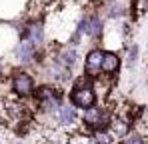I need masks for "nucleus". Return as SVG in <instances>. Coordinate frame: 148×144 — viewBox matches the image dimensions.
<instances>
[{
	"label": "nucleus",
	"mask_w": 148,
	"mask_h": 144,
	"mask_svg": "<svg viewBox=\"0 0 148 144\" xmlns=\"http://www.w3.org/2000/svg\"><path fill=\"white\" fill-rule=\"evenodd\" d=\"M34 76L30 72L22 70V68H16L10 76V90L16 98H30L34 92Z\"/></svg>",
	"instance_id": "nucleus-1"
},
{
	"label": "nucleus",
	"mask_w": 148,
	"mask_h": 144,
	"mask_svg": "<svg viewBox=\"0 0 148 144\" xmlns=\"http://www.w3.org/2000/svg\"><path fill=\"white\" fill-rule=\"evenodd\" d=\"M12 54H14L16 64H18L20 68H24V66H30V64H34V62H36L38 46H36L34 42H30V40H18V42L14 44Z\"/></svg>",
	"instance_id": "nucleus-2"
},
{
	"label": "nucleus",
	"mask_w": 148,
	"mask_h": 144,
	"mask_svg": "<svg viewBox=\"0 0 148 144\" xmlns=\"http://www.w3.org/2000/svg\"><path fill=\"white\" fill-rule=\"evenodd\" d=\"M68 102L72 104L74 108H78V110L88 108V106H92V104L98 102L96 88H94V86H86V88H70Z\"/></svg>",
	"instance_id": "nucleus-3"
},
{
	"label": "nucleus",
	"mask_w": 148,
	"mask_h": 144,
	"mask_svg": "<svg viewBox=\"0 0 148 144\" xmlns=\"http://www.w3.org/2000/svg\"><path fill=\"white\" fill-rule=\"evenodd\" d=\"M104 18L100 16V12H90V14H84V36H88L90 40L98 42L100 36L104 34Z\"/></svg>",
	"instance_id": "nucleus-4"
},
{
	"label": "nucleus",
	"mask_w": 148,
	"mask_h": 144,
	"mask_svg": "<svg viewBox=\"0 0 148 144\" xmlns=\"http://www.w3.org/2000/svg\"><path fill=\"white\" fill-rule=\"evenodd\" d=\"M46 76H48V80L52 84H68L70 80H72V68H68V66H64V64H60L58 60H48V64H46Z\"/></svg>",
	"instance_id": "nucleus-5"
},
{
	"label": "nucleus",
	"mask_w": 148,
	"mask_h": 144,
	"mask_svg": "<svg viewBox=\"0 0 148 144\" xmlns=\"http://www.w3.org/2000/svg\"><path fill=\"white\" fill-rule=\"evenodd\" d=\"M102 56H104V48L102 46L90 48V50L86 52V56H84V70H82V74H86V76H90V78L100 76Z\"/></svg>",
	"instance_id": "nucleus-6"
},
{
	"label": "nucleus",
	"mask_w": 148,
	"mask_h": 144,
	"mask_svg": "<svg viewBox=\"0 0 148 144\" xmlns=\"http://www.w3.org/2000/svg\"><path fill=\"white\" fill-rule=\"evenodd\" d=\"M52 118L56 120L60 126H64V128L74 126V124L78 122V108H74L70 102H64V100H62V102L58 104V108L54 110Z\"/></svg>",
	"instance_id": "nucleus-7"
},
{
	"label": "nucleus",
	"mask_w": 148,
	"mask_h": 144,
	"mask_svg": "<svg viewBox=\"0 0 148 144\" xmlns=\"http://www.w3.org/2000/svg\"><path fill=\"white\" fill-rule=\"evenodd\" d=\"M122 66V58L116 50H104V56H102V64H100V74L104 76H118Z\"/></svg>",
	"instance_id": "nucleus-8"
},
{
	"label": "nucleus",
	"mask_w": 148,
	"mask_h": 144,
	"mask_svg": "<svg viewBox=\"0 0 148 144\" xmlns=\"http://www.w3.org/2000/svg\"><path fill=\"white\" fill-rule=\"evenodd\" d=\"M52 58H54V60H58L60 64L68 66V68H74V66H76V62H78V46L64 44V46H60L56 52H54V56H52Z\"/></svg>",
	"instance_id": "nucleus-9"
},
{
	"label": "nucleus",
	"mask_w": 148,
	"mask_h": 144,
	"mask_svg": "<svg viewBox=\"0 0 148 144\" xmlns=\"http://www.w3.org/2000/svg\"><path fill=\"white\" fill-rule=\"evenodd\" d=\"M128 10L130 8L124 4L122 0H112V2H108L104 6V14H106L108 20H122L124 16L128 14Z\"/></svg>",
	"instance_id": "nucleus-10"
},
{
	"label": "nucleus",
	"mask_w": 148,
	"mask_h": 144,
	"mask_svg": "<svg viewBox=\"0 0 148 144\" xmlns=\"http://www.w3.org/2000/svg\"><path fill=\"white\" fill-rule=\"evenodd\" d=\"M138 60H140V46L136 42H128V46H126V64H128V68L134 70Z\"/></svg>",
	"instance_id": "nucleus-11"
},
{
	"label": "nucleus",
	"mask_w": 148,
	"mask_h": 144,
	"mask_svg": "<svg viewBox=\"0 0 148 144\" xmlns=\"http://www.w3.org/2000/svg\"><path fill=\"white\" fill-rule=\"evenodd\" d=\"M120 144H146V140H144V134H140L138 130L130 128L122 138H120Z\"/></svg>",
	"instance_id": "nucleus-12"
},
{
	"label": "nucleus",
	"mask_w": 148,
	"mask_h": 144,
	"mask_svg": "<svg viewBox=\"0 0 148 144\" xmlns=\"http://www.w3.org/2000/svg\"><path fill=\"white\" fill-rule=\"evenodd\" d=\"M68 144H90V132H72L68 136Z\"/></svg>",
	"instance_id": "nucleus-13"
},
{
	"label": "nucleus",
	"mask_w": 148,
	"mask_h": 144,
	"mask_svg": "<svg viewBox=\"0 0 148 144\" xmlns=\"http://www.w3.org/2000/svg\"><path fill=\"white\" fill-rule=\"evenodd\" d=\"M0 106H2V98H0Z\"/></svg>",
	"instance_id": "nucleus-14"
}]
</instances>
